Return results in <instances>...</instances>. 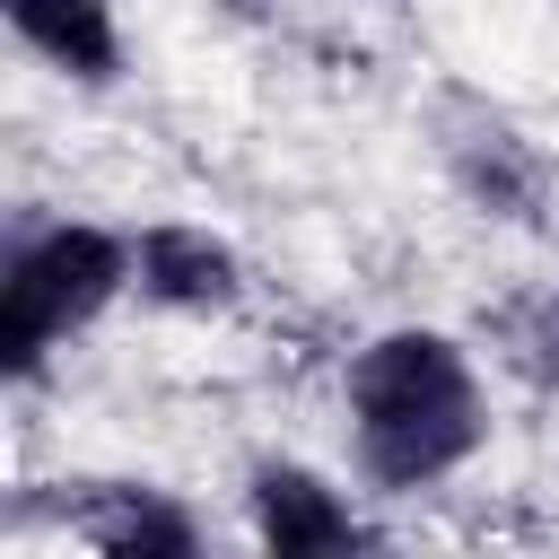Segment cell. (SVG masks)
I'll use <instances>...</instances> for the list:
<instances>
[{
	"label": "cell",
	"instance_id": "cell-1",
	"mask_svg": "<svg viewBox=\"0 0 559 559\" xmlns=\"http://www.w3.org/2000/svg\"><path fill=\"white\" fill-rule=\"evenodd\" d=\"M349 463L376 498H419L489 445V384L445 323H384L341 367Z\"/></svg>",
	"mask_w": 559,
	"mask_h": 559
},
{
	"label": "cell",
	"instance_id": "cell-2",
	"mask_svg": "<svg viewBox=\"0 0 559 559\" xmlns=\"http://www.w3.org/2000/svg\"><path fill=\"white\" fill-rule=\"evenodd\" d=\"M131 297V236L96 218H35L0 253V376L35 384L70 332Z\"/></svg>",
	"mask_w": 559,
	"mask_h": 559
},
{
	"label": "cell",
	"instance_id": "cell-3",
	"mask_svg": "<svg viewBox=\"0 0 559 559\" xmlns=\"http://www.w3.org/2000/svg\"><path fill=\"white\" fill-rule=\"evenodd\" d=\"M245 524H253V542L271 559H341V550L376 542V524L358 515V498L332 472L297 463V454H262L245 472Z\"/></svg>",
	"mask_w": 559,
	"mask_h": 559
},
{
	"label": "cell",
	"instance_id": "cell-4",
	"mask_svg": "<svg viewBox=\"0 0 559 559\" xmlns=\"http://www.w3.org/2000/svg\"><path fill=\"white\" fill-rule=\"evenodd\" d=\"M437 157L454 175V192L480 210V218H542L550 201V166L542 148L480 96H445L437 105Z\"/></svg>",
	"mask_w": 559,
	"mask_h": 559
},
{
	"label": "cell",
	"instance_id": "cell-5",
	"mask_svg": "<svg viewBox=\"0 0 559 559\" xmlns=\"http://www.w3.org/2000/svg\"><path fill=\"white\" fill-rule=\"evenodd\" d=\"M131 288L157 314H227L245 297V253L201 218H148L131 227Z\"/></svg>",
	"mask_w": 559,
	"mask_h": 559
},
{
	"label": "cell",
	"instance_id": "cell-6",
	"mask_svg": "<svg viewBox=\"0 0 559 559\" xmlns=\"http://www.w3.org/2000/svg\"><path fill=\"white\" fill-rule=\"evenodd\" d=\"M61 524H70V542H87L105 559H192L201 550V524L148 480H87V498Z\"/></svg>",
	"mask_w": 559,
	"mask_h": 559
},
{
	"label": "cell",
	"instance_id": "cell-7",
	"mask_svg": "<svg viewBox=\"0 0 559 559\" xmlns=\"http://www.w3.org/2000/svg\"><path fill=\"white\" fill-rule=\"evenodd\" d=\"M9 35L70 87H114L122 79V17L114 0H0Z\"/></svg>",
	"mask_w": 559,
	"mask_h": 559
},
{
	"label": "cell",
	"instance_id": "cell-8",
	"mask_svg": "<svg viewBox=\"0 0 559 559\" xmlns=\"http://www.w3.org/2000/svg\"><path fill=\"white\" fill-rule=\"evenodd\" d=\"M489 349L507 376H524L533 393H559V288H524L489 314Z\"/></svg>",
	"mask_w": 559,
	"mask_h": 559
}]
</instances>
